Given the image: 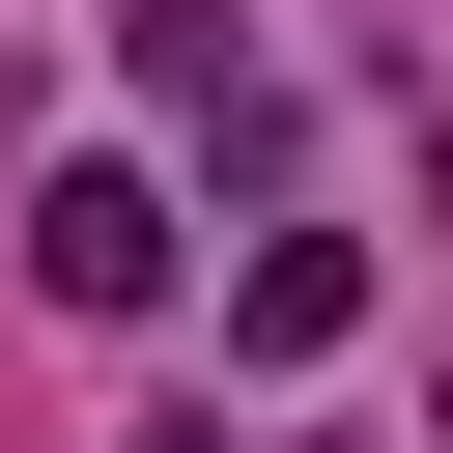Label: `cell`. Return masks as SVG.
<instances>
[{"label":"cell","mask_w":453,"mask_h":453,"mask_svg":"<svg viewBox=\"0 0 453 453\" xmlns=\"http://www.w3.org/2000/svg\"><path fill=\"white\" fill-rule=\"evenodd\" d=\"M28 283L57 311H170V170H57L28 198Z\"/></svg>","instance_id":"6da1fadb"},{"label":"cell","mask_w":453,"mask_h":453,"mask_svg":"<svg viewBox=\"0 0 453 453\" xmlns=\"http://www.w3.org/2000/svg\"><path fill=\"white\" fill-rule=\"evenodd\" d=\"M226 340H255V368H340V340H368V255H340V226H283V255L226 283Z\"/></svg>","instance_id":"7a4b0ae2"},{"label":"cell","mask_w":453,"mask_h":453,"mask_svg":"<svg viewBox=\"0 0 453 453\" xmlns=\"http://www.w3.org/2000/svg\"><path fill=\"white\" fill-rule=\"evenodd\" d=\"M113 453H226V425H113Z\"/></svg>","instance_id":"3957f363"}]
</instances>
